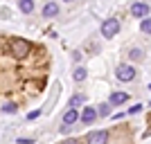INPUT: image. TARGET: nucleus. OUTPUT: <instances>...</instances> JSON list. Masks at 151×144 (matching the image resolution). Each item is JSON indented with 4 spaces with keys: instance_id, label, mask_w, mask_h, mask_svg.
Masks as SVG:
<instances>
[{
    "instance_id": "f257e3e1",
    "label": "nucleus",
    "mask_w": 151,
    "mask_h": 144,
    "mask_svg": "<svg viewBox=\"0 0 151 144\" xmlns=\"http://www.w3.org/2000/svg\"><path fill=\"white\" fill-rule=\"evenodd\" d=\"M9 52H12V57H16V59H25L32 52V43L25 41V38H12V41H9Z\"/></svg>"
},
{
    "instance_id": "f03ea898",
    "label": "nucleus",
    "mask_w": 151,
    "mask_h": 144,
    "mask_svg": "<svg viewBox=\"0 0 151 144\" xmlns=\"http://www.w3.org/2000/svg\"><path fill=\"white\" fill-rule=\"evenodd\" d=\"M117 32H120V20L117 18H106L104 23H101V36L113 38Z\"/></svg>"
},
{
    "instance_id": "7ed1b4c3",
    "label": "nucleus",
    "mask_w": 151,
    "mask_h": 144,
    "mask_svg": "<svg viewBox=\"0 0 151 144\" xmlns=\"http://www.w3.org/2000/svg\"><path fill=\"white\" fill-rule=\"evenodd\" d=\"M115 77H117L120 81H133V79H135V68L122 63V65H117V70H115Z\"/></svg>"
},
{
    "instance_id": "20e7f679",
    "label": "nucleus",
    "mask_w": 151,
    "mask_h": 144,
    "mask_svg": "<svg viewBox=\"0 0 151 144\" xmlns=\"http://www.w3.org/2000/svg\"><path fill=\"white\" fill-rule=\"evenodd\" d=\"M86 142L88 144H108V133L106 131H90Z\"/></svg>"
},
{
    "instance_id": "39448f33",
    "label": "nucleus",
    "mask_w": 151,
    "mask_h": 144,
    "mask_svg": "<svg viewBox=\"0 0 151 144\" xmlns=\"http://www.w3.org/2000/svg\"><path fill=\"white\" fill-rule=\"evenodd\" d=\"M131 14L135 16V18H147V14H149V5L147 2H142V0H138V2H133L131 5Z\"/></svg>"
},
{
    "instance_id": "423d86ee",
    "label": "nucleus",
    "mask_w": 151,
    "mask_h": 144,
    "mask_svg": "<svg viewBox=\"0 0 151 144\" xmlns=\"http://www.w3.org/2000/svg\"><path fill=\"white\" fill-rule=\"evenodd\" d=\"M79 119H81V124H86V126H90L95 122V119H97V108H83V113L79 115Z\"/></svg>"
},
{
    "instance_id": "0eeeda50",
    "label": "nucleus",
    "mask_w": 151,
    "mask_h": 144,
    "mask_svg": "<svg viewBox=\"0 0 151 144\" xmlns=\"http://www.w3.org/2000/svg\"><path fill=\"white\" fill-rule=\"evenodd\" d=\"M79 119V113H77V108H68L65 113H63V124L65 126H72Z\"/></svg>"
},
{
    "instance_id": "6e6552de",
    "label": "nucleus",
    "mask_w": 151,
    "mask_h": 144,
    "mask_svg": "<svg viewBox=\"0 0 151 144\" xmlns=\"http://www.w3.org/2000/svg\"><path fill=\"white\" fill-rule=\"evenodd\" d=\"M126 101H129V95L126 92H111L108 104H111V106H120V104H126Z\"/></svg>"
},
{
    "instance_id": "1a4fd4ad",
    "label": "nucleus",
    "mask_w": 151,
    "mask_h": 144,
    "mask_svg": "<svg viewBox=\"0 0 151 144\" xmlns=\"http://www.w3.org/2000/svg\"><path fill=\"white\" fill-rule=\"evenodd\" d=\"M54 16H59V5L57 2H47L43 7V18H54Z\"/></svg>"
},
{
    "instance_id": "9d476101",
    "label": "nucleus",
    "mask_w": 151,
    "mask_h": 144,
    "mask_svg": "<svg viewBox=\"0 0 151 144\" xmlns=\"http://www.w3.org/2000/svg\"><path fill=\"white\" fill-rule=\"evenodd\" d=\"M86 101H88V97H86V95L77 92V95H72V97H70V104H68V108H79L81 104H86Z\"/></svg>"
},
{
    "instance_id": "9b49d317",
    "label": "nucleus",
    "mask_w": 151,
    "mask_h": 144,
    "mask_svg": "<svg viewBox=\"0 0 151 144\" xmlns=\"http://www.w3.org/2000/svg\"><path fill=\"white\" fill-rule=\"evenodd\" d=\"M18 9L23 14H32L34 11V0H18Z\"/></svg>"
},
{
    "instance_id": "f8f14e48",
    "label": "nucleus",
    "mask_w": 151,
    "mask_h": 144,
    "mask_svg": "<svg viewBox=\"0 0 151 144\" xmlns=\"http://www.w3.org/2000/svg\"><path fill=\"white\" fill-rule=\"evenodd\" d=\"M86 77H88V70H86V68H77L75 72H72V79H75L77 83L86 81Z\"/></svg>"
},
{
    "instance_id": "ddd939ff",
    "label": "nucleus",
    "mask_w": 151,
    "mask_h": 144,
    "mask_svg": "<svg viewBox=\"0 0 151 144\" xmlns=\"http://www.w3.org/2000/svg\"><path fill=\"white\" fill-rule=\"evenodd\" d=\"M129 59H131V61H142V59H145V52L140 50V47H133V50L129 52Z\"/></svg>"
},
{
    "instance_id": "4468645a",
    "label": "nucleus",
    "mask_w": 151,
    "mask_h": 144,
    "mask_svg": "<svg viewBox=\"0 0 151 144\" xmlns=\"http://www.w3.org/2000/svg\"><path fill=\"white\" fill-rule=\"evenodd\" d=\"M111 115V104H99L97 106V117H108Z\"/></svg>"
},
{
    "instance_id": "2eb2a0df",
    "label": "nucleus",
    "mask_w": 151,
    "mask_h": 144,
    "mask_svg": "<svg viewBox=\"0 0 151 144\" xmlns=\"http://www.w3.org/2000/svg\"><path fill=\"white\" fill-rule=\"evenodd\" d=\"M2 113H7V115H14V113H18V106H16L14 101H7L5 106H2Z\"/></svg>"
},
{
    "instance_id": "dca6fc26",
    "label": "nucleus",
    "mask_w": 151,
    "mask_h": 144,
    "mask_svg": "<svg viewBox=\"0 0 151 144\" xmlns=\"http://www.w3.org/2000/svg\"><path fill=\"white\" fill-rule=\"evenodd\" d=\"M140 29H142V34H151V18L140 20Z\"/></svg>"
},
{
    "instance_id": "f3484780",
    "label": "nucleus",
    "mask_w": 151,
    "mask_h": 144,
    "mask_svg": "<svg viewBox=\"0 0 151 144\" xmlns=\"http://www.w3.org/2000/svg\"><path fill=\"white\" fill-rule=\"evenodd\" d=\"M140 110H142V104H135V106H131V108H129V113H131V115L140 113Z\"/></svg>"
},
{
    "instance_id": "a211bd4d",
    "label": "nucleus",
    "mask_w": 151,
    "mask_h": 144,
    "mask_svg": "<svg viewBox=\"0 0 151 144\" xmlns=\"http://www.w3.org/2000/svg\"><path fill=\"white\" fill-rule=\"evenodd\" d=\"M38 115H41V110H32V113L27 115V119H29V122H34V119H36Z\"/></svg>"
},
{
    "instance_id": "6ab92c4d",
    "label": "nucleus",
    "mask_w": 151,
    "mask_h": 144,
    "mask_svg": "<svg viewBox=\"0 0 151 144\" xmlns=\"http://www.w3.org/2000/svg\"><path fill=\"white\" fill-rule=\"evenodd\" d=\"M16 144H34V140H27V138H18Z\"/></svg>"
},
{
    "instance_id": "aec40b11",
    "label": "nucleus",
    "mask_w": 151,
    "mask_h": 144,
    "mask_svg": "<svg viewBox=\"0 0 151 144\" xmlns=\"http://www.w3.org/2000/svg\"><path fill=\"white\" fill-rule=\"evenodd\" d=\"M72 59H75V61H81V52H79V50L72 52Z\"/></svg>"
},
{
    "instance_id": "412c9836",
    "label": "nucleus",
    "mask_w": 151,
    "mask_h": 144,
    "mask_svg": "<svg viewBox=\"0 0 151 144\" xmlns=\"http://www.w3.org/2000/svg\"><path fill=\"white\" fill-rule=\"evenodd\" d=\"M63 144H79V140H65Z\"/></svg>"
},
{
    "instance_id": "4be33fe9",
    "label": "nucleus",
    "mask_w": 151,
    "mask_h": 144,
    "mask_svg": "<svg viewBox=\"0 0 151 144\" xmlns=\"http://www.w3.org/2000/svg\"><path fill=\"white\" fill-rule=\"evenodd\" d=\"M63 2H72V0H63Z\"/></svg>"
},
{
    "instance_id": "5701e85b",
    "label": "nucleus",
    "mask_w": 151,
    "mask_h": 144,
    "mask_svg": "<svg viewBox=\"0 0 151 144\" xmlns=\"http://www.w3.org/2000/svg\"><path fill=\"white\" fill-rule=\"evenodd\" d=\"M149 122H151V117H149Z\"/></svg>"
}]
</instances>
